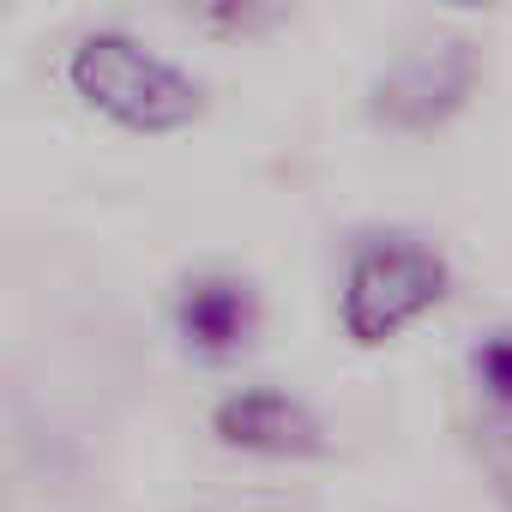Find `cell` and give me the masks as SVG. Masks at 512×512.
<instances>
[{"label": "cell", "instance_id": "cell-1", "mask_svg": "<svg viewBox=\"0 0 512 512\" xmlns=\"http://www.w3.org/2000/svg\"><path fill=\"white\" fill-rule=\"evenodd\" d=\"M67 91L133 139H175L205 121V85L133 31H85L67 49Z\"/></svg>", "mask_w": 512, "mask_h": 512}, {"label": "cell", "instance_id": "cell-2", "mask_svg": "<svg viewBox=\"0 0 512 512\" xmlns=\"http://www.w3.org/2000/svg\"><path fill=\"white\" fill-rule=\"evenodd\" d=\"M446 290H452V266L440 247H428L410 229H374L356 241L344 272V296H338L344 338L356 350H380L404 338L416 320H428L446 302Z\"/></svg>", "mask_w": 512, "mask_h": 512}, {"label": "cell", "instance_id": "cell-3", "mask_svg": "<svg viewBox=\"0 0 512 512\" xmlns=\"http://www.w3.org/2000/svg\"><path fill=\"white\" fill-rule=\"evenodd\" d=\"M482 91V55L470 37H428L416 49H404L398 61H386L368 79V103L362 115L386 133L404 139H428L440 127H452Z\"/></svg>", "mask_w": 512, "mask_h": 512}, {"label": "cell", "instance_id": "cell-4", "mask_svg": "<svg viewBox=\"0 0 512 512\" xmlns=\"http://www.w3.org/2000/svg\"><path fill=\"white\" fill-rule=\"evenodd\" d=\"M211 434H217V446L253 452V458H326L332 452L326 422L284 386H241V392L217 398Z\"/></svg>", "mask_w": 512, "mask_h": 512}, {"label": "cell", "instance_id": "cell-5", "mask_svg": "<svg viewBox=\"0 0 512 512\" xmlns=\"http://www.w3.org/2000/svg\"><path fill=\"white\" fill-rule=\"evenodd\" d=\"M175 338L199 362H229L260 338V290L235 272H199L175 290Z\"/></svg>", "mask_w": 512, "mask_h": 512}, {"label": "cell", "instance_id": "cell-6", "mask_svg": "<svg viewBox=\"0 0 512 512\" xmlns=\"http://www.w3.org/2000/svg\"><path fill=\"white\" fill-rule=\"evenodd\" d=\"M302 0H175V13L217 43H260L296 19Z\"/></svg>", "mask_w": 512, "mask_h": 512}, {"label": "cell", "instance_id": "cell-7", "mask_svg": "<svg viewBox=\"0 0 512 512\" xmlns=\"http://www.w3.org/2000/svg\"><path fill=\"white\" fill-rule=\"evenodd\" d=\"M470 368H476L482 392H488L494 404H506V410H512V326L488 332V338L470 350Z\"/></svg>", "mask_w": 512, "mask_h": 512}, {"label": "cell", "instance_id": "cell-8", "mask_svg": "<svg viewBox=\"0 0 512 512\" xmlns=\"http://www.w3.org/2000/svg\"><path fill=\"white\" fill-rule=\"evenodd\" d=\"M482 464L494 476V494L512 512V428H482Z\"/></svg>", "mask_w": 512, "mask_h": 512}, {"label": "cell", "instance_id": "cell-9", "mask_svg": "<svg viewBox=\"0 0 512 512\" xmlns=\"http://www.w3.org/2000/svg\"><path fill=\"white\" fill-rule=\"evenodd\" d=\"M446 13H488V7H500V0H440Z\"/></svg>", "mask_w": 512, "mask_h": 512}]
</instances>
